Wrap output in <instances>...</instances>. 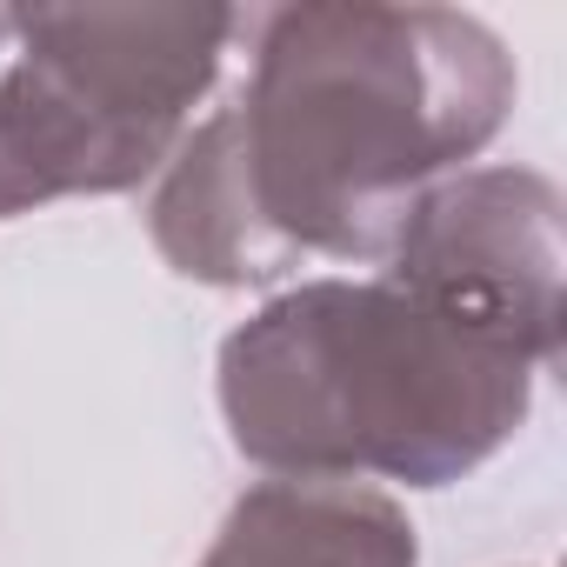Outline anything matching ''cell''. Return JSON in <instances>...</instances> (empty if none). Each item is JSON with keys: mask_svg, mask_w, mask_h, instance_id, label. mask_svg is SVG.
<instances>
[{"mask_svg": "<svg viewBox=\"0 0 567 567\" xmlns=\"http://www.w3.org/2000/svg\"><path fill=\"white\" fill-rule=\"evenodd\" d=\"M494 114L501 61L467 21L301 8L267 21L254 94L227 121L247 134L240 161H254L267 220L368 247L394 220L388 194L474 147Z\"/></svg>", "mask_w": 567, "mask_h": 567, "instance_id": "6da1fadb", "label": "cell"}, {"mask_svg": "<svg viewBox=\"0 0 567 567\" xmlns=\"http://www.w3.org/2000/svg\"><path fill=\"white\" fill-rule=\"evenodd\" d=\"M481 315H434L394 295L315 288L260 315L227 348V414L247 454L274 467L447 474L507 434L520 368L494 361Z\"/></svg>", "mask_w": 567, "mask_h": 567, "instance_id": "7a4b0ae2", "label": "cell"}, {"mask_svg": "<svg viewBox=\"0 0 567 567\" xmlns=\"http://www.w3.org/2000/svg\"><path fill=\"white\" fill-rule=\"evenodd\" d=\"M408 560L414 540L381 501L267 487L234 514L207 567H408Z\"/></svg>", "mask_w": 567, "mask_h": 567, "instance_id": "3957f363", "label": "cell"}]
</instances>
